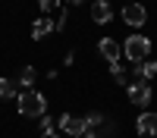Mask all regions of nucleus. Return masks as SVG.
<instances>
[{
	"mask_svg": "<svg viewBox=\"0 0 157 138\" xmlns=\"http://www.w3.org/2000/svg\"><path fill=\"white\" fill-rule=\"evenodd\" d=\"M82 138H101V135H94V132H85V135H82Z\"/></svg>",
	"mask_w": 157,
	"mask_h": 138,
	"instance_id": "nucleus-19",
	"label": "nucleus"
},
{
	"mask_svg": "<svg viewBox=\"0 0 157 138\" xmlns=\"http://www.w3.org/2000/svg\"><path fill=\"white\" fill-rule=\"evenodd\" d=\"M154 75H157V63H154V60L135 63V79H138V82H151Z\"/></svg>",
	"mask_w": 157,
	"mask_h": 138,
	"instance_id": "nucleus-9",
	"label": "nucleus"
},
{
	"mask_svg": "<svg viewBox=\"0 0 157 138\" xmlns=\"http://www.w3.org/2000/svg\"><path fill=\"white\" fill-rule=\"evenodd\" d=\"M44 138H57V135H54V132H47V135H44Z\"/></svg>",
	"mask_w": 157,
	"mask_h": 138,
	"instance_id": "nucleus-20",
	"label": "nucleus"
},
{
	"mask_svg": "<svg viewBox=\"0 0 157 138\" xmlns=\"http://www.w3.org/2000/svg\"><path fill=\"white\" fill-rule=\"evenodd\" d=\"M98 50H101V57H104V60H107V63H110V66H113V63H120V54H123V47H120V44H116V41H113V38H104V41L98 44Z\"/></svg>",
	"mask_w": 157,
	"mask_h": 138,
	"instance_id": "nucleus-7",
	"label": "nucleus"
},
{
	"mask_svg": "<svg viewBox=\"0 0 157 138\" xmlns=\"http://www.w3.org/2000/svg\"><path fill=\"white\" fill-rule=\"evenodd\" d=\"M6 97H16V82L0 79V100H6Z\"/></svg>",
	"mask_w": 157,
	"mask_h": 138,
	"instance_id": "nucleus-11",
	"label": "nucleus"
},
{
	"mask_svg": "<svg viewBox=\"0 0 157 138\" xmlns=\"http://www.w3.org/2000/svg\"><path fill=\"white\" fill-rule=\"evenodd\" d=\"M47 35H54V22L44 16V19H38V22L32 25V38H35V41H41V38H47Z\"/></svg>",
	"mask_w": 157,
	"mask_h": 138,
	"instance_id": "nucleus-10",
	"label": "nucleus"
},
{
	"mask_svg": "<svg viewBox=\"0 0 157 138\" xmlns=\"http://www.w3.org/2000/svg\"><path fill=\"white\" fill-rule=\"evenodd\" d=\"M110 75H113V82H116V85H126V72L120 69V63H113V66H110Z\"/></svg>",
	"mask_w": 157,
	"mask_h": 138,
	"instance_id": "nucleus-14",
	"label": "nucleus"
},
{
	"mask_svg": "<svg viewBox=\"0 0 157 138\" xmlns=\"http://www.w3.org/2000/svg\"><path fill=\"white\" fill-rule=\"evenodd\" d=\"M63 3H69V6L75 3V6H78V3H85V0H63Z\"/></svg>",
	"mask_w": 157,
	"mask_h": 138,
	"instance_id": "nucleus-18",
	"label": "nucleus"
},
{
	"mask_svg": "<svg viewBox=\"0 0 157 138\" xmlns=\"http://www.w3.org/2000/svg\"><path fill=\"white\" fill-rule=\"evenodd\" d=\"M123 54H126V60H132V63H145L151 57V41L145 35H129L126 44H123Z\"/></svg>",
	"mask_w": 157,
	"mask_h": 138,
	"instance_id": "nucleus-2",
	"label": "nucleus"
},
{
	"mask_svg": "<svg viewBox=\"0 0 157 138\" xmlns=\"http://www.w3.org/2000/svg\"><path fill=\"white\" fill-rule=\"evenodd\" d=\"M19 113H22V116H29V119L44 116V113H47L44 94L35 91V88H22V91H19Z\"/></svg>",
	"mask_w": 157,
	"mask_h": 138,
	"instance_id": "nucleus-1",
	"label": "nucleus"
},
{
	"mask_svg": "<svg viewBox=\"0 0 157 138\" xmlns=\"http://www.w3.org/2000/svg\"><path fill=\"white\" fill-rule=\"evenodd\" d=\"M35 75H38V72H35L32 66H25V69H22V75H19V85H25V88H29V85L35 82Z\"/></svg>",
	"mask_w": 157,
	"mask_h": 138,
	"instance_id": "nucleus-12",
	"label": "nucleus"
},
{
	"mask_svg": "<svg viewBox=\"0 0 157 138\" xmlns=\"http://www.w3.org/2000/svg\"><path fill=\"white\" fill-rule=\"evenodd\" d=\"M123 22L132 25V28H141V25L148 22V9L141 6V3H126L123 6Z\"/></svg>",
	"mask_w": 157,
	"mask_h": 138,
	"instance_id": "nucleus-3",
	"label": "nucleus"
},
{
	"mask_svg": "<svg viewBox=\"0 0 157 138\" xmlns=\"http://www.w3.org/2000/svg\"><path fill=\"white\" fill-rule=\"evenodd\" d=\"M38 129H41L44 135H47V132H54V119H50L47 113H44V116H38Z\"/></svg>",
	"mask_w": 157,
	"mask_h": 138,
	"instance_id": "nucleus-13",
	"label": "nucleus"
},
{
	"mask_svg": "<svg viewBox=\"0 0 157 138\" xmlns=\"http://www.w3.org/2000/svg\"><path fill=\"white\" fill-rule=\"evenodd\" d=\"M101 122H104V116H101V113H88V116H85V125H88V132H91V129H98Z\"/></svg>",
	"mask_w": 157,
	"mask_h": 138,
	"instance_id": "nucleus-15",
	"label": "nucleus"
},
{
	"mask_svg": "<svg viewBox=\"0 0 157 138\" xmlns=\"http://www.w3.org/2000/svg\"><path fill=\"white\" fill-rule=\"evenodd\" d=\"M60 3H63V0H38V6H41L44 13H50V9H60Z\"/></svg>",
	"mask_w": 157,
	"mask_h": 138,
	"instance_id": "nucleus-16",
	"label": "nucleus"
},
{
	"mask_svg": "<svg viewBox=\"0 0 157 138\" xmlns=\"http://www.w3.org/2000/svg\"><path fill=\"white\" fill-rule=\"evenodd\" d=\"M135 129H138V135H145V138H154V135H157V113L145 110V113H141V116L135 119Z\"/></svg>",
	"mask_w": 157,
	"mask_h": 138,
	"instance_id": "nucleus-6",
	"label": "nucleus"
},
{
	"mask_svg": "<svg viewBox=\"0 0 157 138\" xmlns=\"http://www.w3.org/2000/svg\"><path fill=\"white\" fill-rule=\"evenodd\" d=\"M91 19H94L98 25H107V22L113 19V9H110V3H107V0H98V3L91 6Z\"/></svg>",
	"mask_w": 157,
	"mask_h": 138,
	"instance_id": "nucleus-8",
	"label": "nucleus"
},
{
	"mask_svg": "<svg viewBox=\"0 0 157 138\" xmlns=\"http://www.w3.org/2000/svg\"><path fill=\"white\" fill-rule=\"evenodd\" d=\"M66 16H69V13H66V9H60V19L54 22V32H60V28H66Z\"/></svg>",
	"mask_w": 157,
	"mask_h": 138,
	"instance_id": "nucleus-17",
	"label": "nucleus"
},
{
	"mask_svg": "<svg viewBox=\"0 0 157 138\" xmlns=\"http://www.w3.org/2000/svg\"><path fill=\"white\" fill-rule=\"evenodd\" d=\"M60 129L66 132V135H72V138H82L88 132V125H85V119L72 116V113H63V116H60Z\"/></svg>",
	"mask_w": 157,
	"mask_h": 138,
	"instance_id": "nucleus-4",
	"label": "nucleus"
},
{
	"mask_svg": "<svg viewBox=\"0 0 157 138\" xmlns=\"http://www.w3.org/2000/svg\"><path fill=\"white\" fill-rule=\"evenodd\" d=\"M129 100L135 107H148L151 104V85L148 82H132L129 85Z\"/></svg>",
	"mask_w": 157,
	"mask_h": 138,
	"instance_id": "nucleus-5",
	"label": "nucleus"
}]
</instances>
